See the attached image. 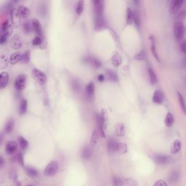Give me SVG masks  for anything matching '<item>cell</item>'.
Instances as JSON below:
<instances>
[{"mask_svg": "<svg viewBox=\"0 0 186 186\" xmlns=\"http://www.w3.org/2000/svg\"><path fill=\"white\" fill-rule=\"evenodd\" d=\"M0 160H1V167H2V165L4 164V160L3 159H2V157L0 158Z\"/></svg>", "mask_w": 186, "mask_h": 186, "instance_id": "50", "label": "cell"}, {"mask_svg": "<svg viewBox=\"0 0 186 186\" xmlns=\"http://www.w3.org/2000/svg\"><path fill=\"white\" fill-rule=\"evenodd\" d=\"M21 59H22V55L20 53H15L10 56V63L11 64L14 65L15 63H18L19 61H21Z\"/></svg>", "mask_w": 186, "mask_h": 186, "instance_id": "21", "label": "cell"}, {"mask_svg": "<svg viewBox=\"0 0 186 186\" xmlns=\"http://www.w3.org/2000/svg\"><path fill=\"white\" fill-rule=\"evenodd\" d=\"M91 155H92L91 150H90L89 148H84V150H83L82 156L84 159H89V158L91 156Z\"/></svg>", "mask_w": 186, "mask_h": 186, "instance_id": "39", "label": "cell"}, {"mask_svg": "<svg viewBox=\"0 0 186 186\" xmlns=\"http://www.w3.org/2000/svg\"><path fill=\"white\" fill-rule=\"evenodd\" d=\"M32 44H33L34 45H35V46H38V45L41 44H42V39H41L40 36H36V37L33 39V41H32Z\"/></svg>", "mask_w": 186, "mask_h": 186, "instance_id": "43", "label": "cell"}, {"mask_svg": "<svg viewBox=\"0 0 186 186\" xmlns=\"http://www.w3.org/2000/svg\"><path fill=\"white\" fill-rule=\"evenodd\" d=\"M9 81V74L8 72H2L0 74V87L4 89L7 87Z\"/></svg>", "mask_w": 186, "mask_h": 186, "instance_id": "14", "label": "cell"}, {"mask_svg": "<svg viewBox=\"0 0 186 186\" xmlns=\"http://www.w3.org/2000/svg\"><path fill=\"white\" fill-rule=\"evenodd\" d=\"M18 161L20 162V164H22V165H23V156H22V154H21V153H19V154H18Z\"/></svg>", "mask_w": 186, "mask_h": 186, "instance_id": "48", "label": "cell"}, {"mask_svg": "<svg viewBox=\"0 0 186 186\" xmlns=\"http://www.w3.org/2000/svg\"><path fill=\"white\" fill-rule=\"evenodd\" d=\"M148 75H149V79H150V84H155L157 81V78H156V75L155 74L154 71L152 68L148 69Z\"/></svg>", "mask_w": 186, "mask_h": 186, "instance_id": "30", "label": "cell"}, {"mask_svg": "<svg viewBox=\"0 0 186 186\" xmlns=\"http://www.w3.org/2000/svg\"><path fill=\"white\" fill-rule=\"evenodd\" d=\"M97 120L98 122L100 134L103 137H105V128H106L107 123H108V114L106 110H102L101 114L97 116Z\"/></svg>", "mask_w": 186, "mask_h": 186, "instance_id": "1", "label": "cell"}, {"mask_svg": "<svg viewBox=\"0 0 186 186\" xmlns=\"http://www.w3.org/2000/svg\"><path fill=\"white\" fill-rule=\"evenodd\" d=\"M23 29H24L25 32L26 33H30L31 31V29H33L32 28V24H31L29 22H26L23 24Z\"/></svg>", "mask_w": 186, "mask_h": 186, "instance_id": "41", "label": "cell"}, {"mask_svg": "<svg viewBox=\"0 0 186 186\" xmlns=\"http://www.w3.org/2000/svg\"><path fill=\"white\" fill-rule=\"evenodd\" d=\"M17 148H18V144H17L16 142L10 141L9 143H8V144H7L5 150H6V152L8 154H12V153H15Z\"/></svg>", "mask_w": 186, "mask_h": 186, "instance_id": "15", "label": "cell"}, {"mask_svg": "<svg viewBox=\"0 0 186 186\" xmlns=\"http://www.w3.org/2000/svg\"><path fill=\"white\" fill-rule=\"evenodd\" d=\"M115 132L118 137H123L125 135V128L122 124L118 123L116 124Z\"/></svg>", "mask_w": 186, "mask_h": 186, "instance_id": "19", "label": "cell"}, {"mask_svg": "<svg viewBox=\"0 0 186 186\" xmlns=\"http://www.w3.org/2000/svg\"><path fill=\"white\" fill-rule=\"evenodd\" d=\"M150 50H151L152 53H153V56L155 58L158 60L159 62H160V59H159V55H158L157 50H156V41L153 36H150Z\"/></svg>", "mask_w": 186, "mask_h": 186, "instance_id": "16", "label": "cell"}, {"mask_svg": "<svg viewBox=\"0 0 186 186\" xmlns=\"http://www.w3.org/2000/svg\"><path fill=\"white\" fill-rule=\"evenodd\" d=\"M182 147V143L180 140H176L172 143L171 146V153L172 154H176V153H179Z\"/></svg>", "mask_w": 186, "mask_h": 186, "instance_id": "17", "label": "cell"}, {"mask_svg": "<svg viewBox=\"0 0 186 186\" xmlns=\"http://www.w3.org/2000/svg\"><path fill=\"white\" fill-rule=\"evenodd\" d=\"M26 83H27V77H26V75L21 74L15 79L14 85H15V89L17 90L21 91L26 87Z\"/></svg>", "mask_w": 186, "mask_h": 186, "instance_id": "4", "label": "cell"}, {"mask_svg": "<svg viewBox=\"0 0 186 186\" xmlns=\"http://www.w3.org/2000/svg\"><path fill=\"white\" fill-rule=\"evenodd\" d=\"M174 122V117H173L172 114H170V113H168L166 116L165 119H164V124L167 127H172L173 125Z\"/></svg>", "mask_w": 186, "mask_h": 186, "instance_id": "25", "label": "cell"}, {"mask_svg": "<svg viewBox=\"0 0 186 186\" xmlns=\"http://www.w3.org/2000/svg\"><path fill=\"white\" fill-rule=\"evenodd\" d=\"M18 13L21 18H26L30 15V10L26 6H21L18 9Z\"/></svg>", "mask_w": 186, "mask_h": 186, "instance_id": "13", "label": "cell"}, {"mask_svg": "<svg viewBox=\"0 0 186 186\" xmlns=\"http://www.w3.org/2000/svg\"><path fill=\"white\" fill-rule=\"evenodd\" d=\"M106 76H107V78H108V79L109 80V81H114V82L117 81L118 80L117 75L116 74L115 72H114V71H111V70H109V69H108V71H106Z\"/></svg>", "mask_w": 186, "mask_h": 186, "instance_id": "28", "label": "cell"}, {"mask_svg": "<svg viewBox=\"0 0 186 186\" xmlns=\"http://www.w3.org/2000/svg\"><path fill=\"white\" fill-rule=\"evenodd\" d=\"M174 34L178 41L183 40L185 35V26L181 21H177L174 25Z\"/></svg>", "mask_w": 186, "mask_h": 186, "instance_id": "2", "label": "cell"}, {"mask_svg": "<svg viewBox=\"0 0 186 186\" xmlns=\"http://www.w3.org/2000/svg\"><path fill=\"white\" fill-rule=\"evenodd\" d=\"M134 14V23L137 26H139L140 25V15L138 13V11H135Z\"/></svg>", "mask_w": 186, "mask_h": 186, "instance_id": "36", "label": "cell"}, {"mask_svg": "<svg viewBox=\"0 0 186 186\" xmlns=\"http://www.w3.org/2000/svg\"><path fill=\"white\" fill-rule=\"evenodd\" d=\"M154 186H163V185H167V183H165V182L164 181V180H159L158 182H156V183H154V185H153Z\"/></svg>", "mask_w": 186, "mask_h": 186, "instance_id": "45", "label": "cell"}, {"mask_svg": "<svg viewBox=\"0 0 186 186\" xmlns=\"http://www.w3.org/2000/svg\"><path fill=\"white\" fill-rule=\"evenodd\" d=\"M127 151V147L125 143H118L117 149H116V153L119 154H124Z\"/></svg>", "mask_w": 186, "mask_h": 186, "instance_id": "26", "label": "cell"}, {"mask_svg": "<svg viewBox=\"0 0 186 186\" xmlns=\"http://www.w3.org/2000/svg\"><path fill=\"white\" fill-rule=\"evenodd\" d=\"M32 28H33L34 31L36 32V34L39 36H41L42 35V28L41 26L40 23L37 19H33L32 20Z\"/></svg>", "mask_w": 186, "mask_h": 186, "instance_id": "12", "label": "cell"}, {"mask_svg": "<svg viewBox=\"0 0 186 186\" xmlns=\"http://www.w3.org/2000/svg\"><path fill=\"white\" fill-rule=\"evenodd\" d=\"M184 1L183 0H173L172 1L170 7V11L172 14H175L178 12L183 6Z\"/></svg>", "mask_w": 186, "mask_h": 186, "instance_id": "8", "label": "cell"}, {"mask_svg": "<svg viewBox=\"0 0 186 186\" xmlns=\"http://www.w3.org/2000/svg\"><path fill=\"white\" fill-rule=\"evenodd\" d=\"M18 143H19L20 146H21V148L23 150H25L26 148H27L28 146H29V143H28L27 140L24 137L21 136L18 137Z\"/></svg>", "mask_w": 186, "mask_h": 186, "instance_id": "31", "label": "cell"}, {"mask_svg": "<svg viewBox=\"0 0 186 186\" xmlns=\"http://www.w3.org/2000/svg\"><path fill=\"white\" fill-rule=\"evenodd\" d=\"M118 143L115 139L111 138L109 139L108 142V150L111 153H116V149H117Z\"/></svg>", "mask_w": 186, "mask_h": 186, "instance_id": "10", "label": "cell"}, {"mask_svg": "<svg viewBox=\"0 0 186 186\" xmlns=\"http://www.w3.org/2000/svg\"><path fill=\"white\" fill-rule=\"evenodd\" d=\"M164 97L163 93L160 91V90H156L155 91L154 94L153 95V102L155 103L161 104L164 102Z\"/></svg>", "mask_w": 186, "mask_h": 186, "instance_id": "11", "label": "cell"}, {"mask_svg": "<svg viewBox=\"0 0 186 186\" xmlns=\"http://www.w3.org/2000/svg\"><path fill=\"white\" fill-rule=\"evenodd\" d=\"M145 58H146V54H145V52L143 50L138 53L135 57V59L137 60H145Z\"/></svg>", "mask_w": 186, "mask_h": 186, "instance_id": "40", "label": "cell"}, {"mask_svg": "<svg viewBox=\"0 0 186 186\" xmlns=\"http://www.w3.org/2000/svg\"><path fill=\"white\" fill-rule=\"evenodd\" d=\"M30 57H31L30 51H29V50H27V51H26L22 55V59H21V61L24 63H28L29 61H30Z\"/></svg>", "mask_w": 186, "mask_h": 186, "instance_id": "34", "label": "cell"}, {"mask_svg": "<svg viewBox=\"0 0 186 186\" xmlns=\"http://www.w3.org/2000/svg\"><path fill=\"white\" fill-rule=\"evenodd\" d=\"M181 50H182V51H183V53L185 54L186 53V42H185V41H183V42H182Z\"/></svg>", "mask_w": 186, "mask_h": 186, "instance_id": "46", "label": "cell"}, {"mask_svg": "<svg viewBox=\"0 0 186 186\" xmlns=\"http://www.w3.org/2000/svg\"><path fill=\"white\" fill-rule=\"evenodd\" d=\"M99 132H98V130H94L92 133L91 137H90V143L92 146H95L99 140Z\"/></svg>", "mask_w": 186, "mask_h": 186, "instance_id": "24", "label": "cell"}, {"mask_svg": "<svg viewBox=\"0 0 186 186\" xmlns=\"http://www.w3.org/2000/svg\"><path fill=\"white\" fill-rule=\"evenodd\" d=\"M59 169V164L57 161H53L45 167L44 171V174L45 176H48V177H51V176L55 175L58 171Z\"/></svg>", "mask_w": 186, "mask_h": 186, "instance_id": "3", "label": "cell"}, {"mask_svg": "<svg viewBox=\"0 0 186 186\" xmlns=\"http://www.w3.org/2000/svg\"><path fill=\"white\" fill-rule=\"evenodd\" d=\"M98 80H99L100 81H101V82H102V81H103L104 79H105V77H104V76L103 75V74H101V75L98 76Z\"/></svg>", "mask_w": 186, "mask_h": 186, "instance_id": "49", "label": "cell"}, {"mask_svg": "<svg viewBox=\"0 0 186 186\" xmlns=\"http://www.w3.org/2000/svg\"><path fill=\"white\" fill-rule=\"evenodd\" d=\"M86 93L88 98H92L94 93H95V85L92 82H90L86 87Z\"/></svg>", "mask_w": 186, "mask_h": 186, "instance_id": "18", "label": "cell"}, {"mask_svg": "<svg viewBox=\"0 0 186 186\" xmlns=\"http://www.w3.org/2000/svg\"><path fill=\"white\" fill-rule=\"evenodd\" d=\"M185 16V10H182L180 11V12L179 13L178 15V18H180V19H184Z\"/></svg>", "mask_w": 186, "mask_h": 186, "instance_id": "47", "label": "cell"}, {"mask_svg": "<svg viewBox=\"0 0 186 186\" xmlns=\"http://www.w3.org/2000/svg\"><path fill=\"white\" fill-rule=\"evenodd\" d=\"M170 160V158L165 155H157L155 157V161L157 164H167Z\"/></svg>", "mask_w": 186, "mask_h": 186, "instance_id": "20", "label": "cell"}, {"mask_svg": "<svg viewBox=\"0 0 186 186\" xmlns=\"http://www.w3.org/2000/svg\"><path fill=\"white\" fill-rule=\"evenodd\" d=\"M27 111V101L26 99H23L20 103V113L23 114Z\"/></svg>", "mask_w": 186, "mask_h": 186, "instance_id": "32", "label": "cell"}, {"mask_svg": "<svg viewBox=\"0 0 186 186\" xmlns=\"http://www.w3.org/2000/svg\"><path fill=\"white\" fill-rule=\"evenodd\" d=\"M14 126H15V123H14L13 119H11V120L8 121L6 126H5V132H6L7 134H10L11 132L13 131Z\"/></svg>", "mask_w": 186, "mask_h": 186, "instance_id": "29", "label": "cell"}, {"mask_svg": "<svg viewBox=\"0 0 186 186\" xmlns=\"http://www.w3.org/2000/svg\"><path fill=\"white\" fill-rule=\"evenodd\" d=\"M12 31V25L10 20L7 19L3 22L1 28V36H4L8 38Z\"/></svg>", "mask_w": 186, "mask_h": 186, "instance_id": "5", "label": "cell"}, {"mask_svg": "<svg viewBox=\"0 0 186 186\" xmlns=\"http://www.w3.org/2000/svg\"><path fill=\"white\" fill-rule=\"evenodd\" d=\"M84 2L83 1H79L77 3V9H76V12L78 15H81V13L84 11Z\"/></svg>", "mask_w": 186, "mask_h": 186, "instance_id": "35", "label": "cell"}, {"mask_svg": "<svg viewBox=\"0 0 186 186\" xmlns=\"http://www.w3.org/2000/svg\"><path fill=\"white\" fill-rule=\"evenodd\" d=\"M95 6V17L103 16V1L102 0H95L93 2Z\"/></svg>", "mask_w": 186, "mask_h": 186, "instance_id": "7", "label": "cell"}, {"mask_svg": "<svg viewBox=\"0 0 186 186\" xmlns=\"http://www.w3.org/2000/svg\"><path fill=\"white\" fill-rule=\"evenodd\" d=\"M124 184L125 185L128 186H137L138 185V183H137L136 180H133V179H126L124 180Z\"/></svg>", "mask_w": 186, "mask_h": 186, "instance_id": "38", "label": "cell"}, {"mask_svg": "<svg viewBox=\"0 0 186 186\" xmlns=\"http://www.w3.org/2000/svg\"><path fill=\"white\" fill-rule=\"evenodd\" d=\"M127 23L128 25H132L134 23V14L133 11L130 8L127 9Z\"/></svg>", "mask_w": 186, "mask_h": 186, "instance_id": "23", "label": "cell"}, {"mask_svg": "<svg viewBox=\"0 0 186 186\" xmlns=\"http://www.w3.org/2000/svg\"><path fill=\"white\" fill-rule=\"evenodd\" d=\"M26 171H27L29 175L32 176V177H36L38 174V172L33 168H28Z\"/></svg>", "mask_w": 186, "mask_h": 186, "instance_id": "42", "label": "cell"}, {"mask_svg": "<svg viewBox=\"0 0 186 186\" xmlns=\"http://www.w3.org/2000/svg\"><path fill=\"white\" fill-rule=\"evenodd\" d=\"M105 21L103 16L95 17V29L96 31H100L105 27Z\"/></svg>", "mask_w": 186, "mask_h": 186, "instance_id": "9", "label": "cell"}, {"mask_svg": "<svg viewBox=\"0 0 186 186\" xmlns=\"http://www.w3.org/2000/svg\"><path fill=\"white\" fill-rule=\"evenodd\" d=\"M11 46L15 50H18V49L21 48V46H22V42H21V39L17 37H14L12 39V42H11Z\"/></svg>", "mask_w": 186, "mask_h": 186, "instance_id": "27", "label": "cell"}, {"mask_svg": "<svg viewBox=\"0 0 186 186\" xmlns=\"http://www.w3.org/2000/svg\"><path fill=\"white\" fill-rule=\"evenodd\" d=\"M89 62H90V63L93 66V67L100 68L101 66V62L95 58H90V60H89Z\"/></svg>", "mask_w": 186, "mask_h": 186, "instance_id": "37", "label": "cell"}, {"mask_svg": "<svg viewBox=\"0 0 186 186\" xmlns=\"http://www.w3.org/2000/svg\"><path fill=\"white\" fill-rule=\"evenodd\" d=\"M111 61H112V63L114 64V66L118 67V66H119L122 63V58L119 53H116V54H114L113 55Z\"/></svg>", "mask_w": 186, "mask_h": 186, "instance_id": "22", "label": "cell"}, {"mask_svg": "<svg viewBox=\"0 0 186 186\" xmlns=\"http://www.w3.org/2000/svg\"><path fill=\"white\" fill-rule=\"evenodd\" d=\"M114 185H124V183L123 181H122V180H121L119 177H115L114 178Z\"/></svg>", "mask_w": 186, "mask_h": 186, "instance_id": "44", "label": "cell"}, {"mask_svg": "<svg viewBox=\"0 0 186 186\" xmlns=\"http://www.w3.org/2000/svg\"><path fill=\"white\" fill-rule=\"evenodd\" d=\"M177 98H178L179 103H180V107H181L182 110H183V112H184L185 114V113H186V108H185V104L184 98H183V95H182L180 92H177Z\"/></svg>", "mask_w": 186, "mask_h": 186, "instance_id": "33", "label": "cell"}, {"mask_svg": "<svg viewBox=\"0 0 186 186\" xmlns=\"http://www.w3.org/2000/svg\"><path fill=\"white\" fill-rule=\"evenodd\" d=\"M32 74L34 79L40 84H44L46 81V77L45 74L37 68H34L32 71Z\"/></svg>", "mask_w": 186, "mask_h": 186, "instance_id": "6", "label": "cell"}]
</instances>
